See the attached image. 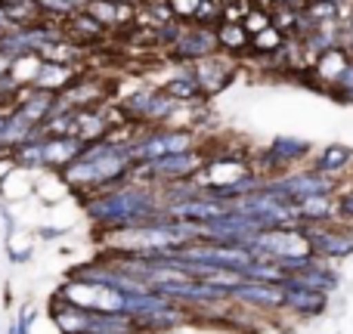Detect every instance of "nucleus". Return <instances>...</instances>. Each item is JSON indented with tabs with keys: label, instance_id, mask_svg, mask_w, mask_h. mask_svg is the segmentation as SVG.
Instances as JSON below:
<instances>
[{
	"label": "nucleus",
	"instance_id": "1",
	"mask_svg": "<svg viewBox=\"0 0 353 334\" xmlns=\"http://www.w3.org/2000/svg\"><path fill=\"white\" fill-rule=\"evenodd\" d=\"M195 140L189 130H168V127H146L130 140L128 152L134 165H149V161H159L165 155L176 152H192Z\"/></svg>",
	"mask_w": 353,
	"mask_h": 334
},
{
	"label": "nucleus",
	"instance_id": "2",
	"mask_svg": "<svg viewBox=\"0 0 353 334\" xmlns=\"http://www.w3.org/2000/svg\"><path fill=\"white\" fill-rule=\"evenodd\" d=\"M304 238L310 242L313 257L319 260H344L353 254V229L350 226H301Z\"/></svg>",
	"mask_w": 353,
	"mask_h": 334
},
{
	"label": "nucleus",
	"instance_id": "3",
	"mask_svg": "<svg viewBox=\"0 0 353 334\" xmlns=\"http://www.w3.org/2000/svg\"><path fill=\"white\" fill-rule=\"evenodd\" d=\"M267 186H273L276 192L285 201L298 205L304 198H313V195H332L335 192V180L332 176H323L316 170H301V174H285L279 180H267Z\"/></svg>",
	"mask_w": 353,
	"mask_h": 334
},
{
	"label": "nucleus",
	"instance_id": "4",
	"mask_svg": "<svg viewBox=\"0 0 353 334\" xmlns=\"http://www.w3.org/2000/svg\"><path fill=\"white\" fill-rule=\"evenodd\" d=\"M217 47H220L217 28H211V25H189L176 37L174 47H168V53H171V62H199L205 56H214Z\"/></svg>",
	"mask_w": 353,
	"mask_h": 334
},
{
	"label": "nucleus",
	"instance_id": "5",
	"mask_svg": "<svg viewBox=\"0 0 353 334\" xmlns=\"http://www.w3.org/2000/svg\"><path fill=\"white\" fill-rule=\"evenodd\" d=\"M230 300L232 304H242L245 310L273 313V310H282V304H285V288L273 285V282H245V285L232 288Z\"/></svg>",
	"mask_w": 353,
	"mask_h": 334
},
{
	"label": "nucleus",
	"instance_id": "6",
	"mask_svg": "<svg viewBox=\"0 0 353 334\" xmlns=\"http://www.w3.org/2000/svg\"><path fill=\"white\" fill-rule=\"evenodd\" d=\"M192 78L195 84H199L201 96H211V93L223 90L226 84H230V78L236 74V65H232L226 56H205V59L192 62Z\"/></svg>",
	"mask_w": 353,
	"mask_h": 334
},
{
	"label": "nucleus",
	"instance_id": "7",
	"mask_svg": "<svg viewBox=\"0 0 353 334\" xmlns=\"http://www.w3.org/2000/svg\"><path fill=\"white\" fill-rule=\"evenodd\" d=\"M90 316H93L90 310L65 300L62 294H53V298H50V319H53V325L62 334H87L90 331Z\"/></svg>",
	"mask_w": 353,
	"mask_h": 334
},
{
	"label": "nucleus",
	"instance_id": "8",
	"mask_svg": "<svg viewBox=\"0 0 353 334\" xmlns=\"http://www.w3.org/2000/svg\"><path fill=\"white\" fill-rule=\"evenodd\" d=\"M285 304L282 310L285 313H294L301 319H313V316H323L325 306H329V294L323 291H313V288H304V285H292L285 282Z\"/></svg>",
	"mask_w": 353,
	"mask_h": 334
},
{
	"label": "nucleus",
	"instance_id": "9",
	"mask_svg": "<svg viewBox=\"0 0 353 334\" xmlns=\"http://www.w3.org/2000/svg\"><path fill=\"white\" fill-rule=\"evenodd\" d=\"M84 149L87 143L78 136H47L43 140V165H47V170L62 174L68 165H74L84 155Z\"/></svg>",
	"mask_w": 353,
	"mask_h": 334
},
{
	"label": "nucleus",
	"instance_id": "10",
	"mask_svg": "<svg viewBox=\"0 0 353 334\" xmlns=\"http://www.w3.org/2000/svg\"><path fill=\"white\" fill-rule=\"evenodd\" d=\"M298 220L301 226H325L338 217V201L332 195H313V198L298 201Z\"/></svg>",
	"mask_w": 353,
	"mask_h": 334
},
{
	"label": "nucleus",
	"instance_id": "11",
	"mask_svg": "<svg viewBox=\"0 0 353 334\" xmlns=\"http://www.w3.org/2000/svg\"><path fill=\"white\" fill-rule=\"evenodd\" d=\"M78 78H81V68H74V65H56V62H43L41 72H37L34 87H37V90H47V93H53V96H56V93L68 90V87H72Z\"/></svg>",
	"mask_w": 353,
	"mask_h": 334
},
{
	"label": "nucleus",
	"instance_id": "12",
	"mask_svg": "<svg viewBox=\"0 0 353 334\" xmlns=\"http://www.w3.org/2000/svg\"><path fill=\"white\" fill-rule=\"evenodd\" d=\"M62 31H65V37H68V41H74V43H81V41H97L99 34H105V28H103V25H99L87 10L74 12V16L68 19L65 25H62Z\"/></svg>",
	"mask_w": 353,
	"mask_h": 334
},
{
	"label": "nucleus",
	"instance_id": "13",
	"mask_svg": "<svg viewBox=\"0 0 353 334\" xmlns=\"http://www.w3.org/2000/svg\"><path fill=\"white\" fill-rule=\"evenodd\" d=\"M310 152L304 140H294V136H276L273 146L267 152V161L270 165H292V161H301L304 155Z\"/></svg>",
	"mask_w": 353,
	"mask_h": 334
},
{
	"label": "nucleus",
	"instance_id": "14",
	"mask_svg": "<svg viewBox=\"0 0 353 334\" xmlns=\"http://www.w3.org/2000/svg\"><path fill=\"white\" fill-rule=\"evenodd\" d=\"M350 161H353V152H350V149H344V146H329V149L323 152V158L316 161V167H313V170L335 180V176L341 174L344 167H350Z\"/></svg>",
	"mask_w": 353,
	"mask_h": 334
},
{
	"label": "nucleus",
	"instance_id": "15",
	"mask_svg": "<svg viewBox=\"0 0 353 334\" xmlns=\"http://www.w3.org/2000/svg\"><path fill=\"white\" fill-rule=\"evenodd\" d=\"M350 65H353V62L341 53V50H325V53L319 56V62H316V72H319V78H325V81H332V84H338V81L344 78V72H347Z\"/></svg>",
	"mask_w": 353,
	"mask_h": 334
},
{
	"label": "nucleus",
	"instance_id": "16",
	"mask_svg": "<svg viewBox=\"0 0 353 334\" xmlns=\"http://www.w3.org/2000/svg\"><path fill=\"white\" fill-rule=\"evenodd\" d=\"M217 43L223 50H230V53H236V50H245L251 43V34L245 31L242 22H220L217 25Z\"/></svg>",
	"mask_w": 353,
	"mask_h": 334
},
{
	"label": "nucleus",
	"instance_id": "17",
	"mask_svg": "<svg viewBox=\"0 0 353 334\" xmlns=\"http://www.w3.org/2000/svg\"><path fill=\"white\" fill-rule=\"evenodd\" d=\"M12 167L22 170H47L43 165V140H31L12 152Z\"/></svg>",
	"mask_w": 353,
	"mask_h": 334
},
{
	"label": "nucleus",
	"instance_id": "18",
	"mask_svg": "<svg viewBox=\"0 0 353 334\" xmlns=\"http://www.w3.org/2000/svg\"><path fill=\"white\" fill-rule=\"evenodd\" d=\"M161 90L168 93L171 99H176V103H189V99H199L201 96V90H199V84H195V78H192V72H183L180 78H171Z\"/></svg>",
	"mask_w": 353,
	"mask_h": 334
},
{
	"label": "nucleus",
	"instance_id": "19",
	"mask_svg": "<svg viewBox=\"0 0 353 334\" xmlns=\"http://www.w3.org/2000/svg\"><path fill=\"white\" fill-rule=\"evenodd\" d=\"M84 10L90 12V16L97 19L103 28H112V25H118V3H112V0H90Z\"/></svg>",
	"mask_w": 353,
	"mask_h": 334
},
{
	"label": "nucleus",
	"instance_id": "20",
	"mask_svg": "<svg viewBox=\"0 0 353 334\" xmlns=\"http://www.w3.org/2000/svg\"><path fill=\"white\" fill-rule=\"evenodd\" d=\"M251 47L261 50V53H273V50L282 47V31L276 28V25H270V28H263L261 34L251 37Z\"/></svg>",
	"mask_w": 353,
	"mask_h": 334
},
{
	"label": "nucleus",
	"instance_id": "21",
	"mask_svg": "<svg viewBox=\"0 0 353 334\" xmlns=\"http://www.w3.org/2000/svg\"><path fill=\"white\" fill-rule=\"evenodd\" d=\"M270 22H273V16H270V12H257V10H248V12H245V19H242L245 31H248L251 37L261 34L263 28H270Z\"/></svg>",
	"mask_w": 353,
	"mask_h": 334
},
{
	"label": "nucleus",
	"instance_id": "22",
	"mask_svg": "<svg viewBox=\"0 0 353 334\" xmlns=\"http://www.w3.org/2000/svg\"><path fill=\"white\" fill-rule=\"evenodd\" d=\"M168 3H171L174 19H180V22H195V12H199L201 0H168Z\"/></svg>",
	"mask_w": 353,
	"mask_h": 334
},
{
	"label": "nucleus",
	"instance_id": "23",
	"mask_svg": "<svg viewBox=\"0 0 353 334\" xmlns=\"http://www.w3.org/2000/svg\"><path fill=\"white\" fill-rule=\"evenodd\" d=\"M310 16L313 19H332L335 16V0H316L310 6Z\"/></svg>",
	"mask_w": 353,
	"mask_h": 334
},
{
	"label": "nucleus",
	"instance_id": "24",
	"mask_svg": "<svg viewBox=\"0 0 353 334\" xmlns=\"http://www.w3.org/2000/svg\"><path fill=\"white\" fill-rule=\"evenodd\" d=\"M338 217H341L344 223H353V189L338 198Z\"/></svg>",
	"mask_w": 353,
	"mask_h": 334
},
{
	"label": "nucleus",
	"instance_id": "25",
	"mask_svg": "<svg viewBox=\"0 0 353 334\" xmlns=\"http://www.w3.org/2000/svg\"><path fill=\"white\" fill-rule=\"evenodd\" d=\"M65 226H41V229H37V236L43 238V242H59V238H65Z\"/></svg>",
	"mask_w": 353,
	"mask_h": 334
},
{
	"label": "nucleus",
	"instance_id": "26",
	"mask_svg": "<svg viewBox=\"0 0 353 334\" xmlns=\"http://www.w3.org/2000/svg\"><path fill=\"white\" fill-rule=\"evenodd\" d=\"M335 87H338V93H341L344 99H350V103H353V65L347 68V72H344V78L338 81Z\"/></svg>",
	"mask_w": 353,
	"mask_h": 334
},
{
	"label": "nucleus",
	"instance_id": "27",
	"mask_svg": "<svg viewBox=\"0 0 353 334\" xmlns=\"http://www.w3.org/2000/svg\"><path fill=\"white\" fill-rule=\"evenodd\" d=\"M31 322H34V313L31 310H19V316H16V328H19V334H31Z\"/></svg>",
	"mask_w": 353,
	"mask_h": 334
},
{
	"label": "nucleus",
	"instance_id": "28",
	"mask_svg": "<svg viewBox=\"0 0 353 334\" xmlns=\"http://www.w3.org/2000/svg\"><path fill=\"white\" fill-rule=\"evenodd\" d=\"M6 251H10V263H16V267H19V263H28V260H31V254H34L31 248H22V251L12 248L10 242H6Z\"/></svg>",
	"mask_w": 353,
	"mask_h": 334
},
{
	"label": "nucleus",
	"instance_id": "29",
	"mask_svg": "<svg viewBox=\"0 0 353 334\" xmlns=\"http://www.w3.org/2000/svg\"><path fill=\"white\" fill-rule=\"evenodd\" d=\"M72 3H74V6H78V10H84V6H87V3H90V0H72Z\"/></svg>",
	"mask_w": 353,
	"mask_h": 334
},
{
	"label": "nucleus",
	"instance_id": "30",
	"mask_svg": "<svg viewBox=\"0 0 353 334\" xmlns=\"http://www.w3.org/2000/svg\"><path fill=\"white\" fill-rule=\"evenodd\" d=\"M3 334H19V328H16V322H12V325H10V328H6Z\"/></svg>",
	"mask_w": 353,
	"mask_h": 334
},
{
	"label": "nucleus",
	"instance_id": "31",
	"mask_svg": "<svg viewBox=\"0 0 353 334\" xmlns=\"http://www.w3.org/2000/svg\"><path fill=\"white\" fill-rule=\"evenodd\" d=\"M12 3H19V0H0V6H12Z\"/></svg>",
	"mask_w": 353,
	"mask_h": 334
},
{
	"label": "nucleus",
	"instance_id": "32",
	"mask_svg": "<svg viewBox=\"0 0 353 334\" xmlns=\"http://www.w3.org/2000/svg\"><path fill=\"white\" fill-rule=\"evenodd\" d=\"M112 3H130V0H112Z\"/></svg>",
	"mask_w": 353,
	"mask_h": 334
}]
</instances>
